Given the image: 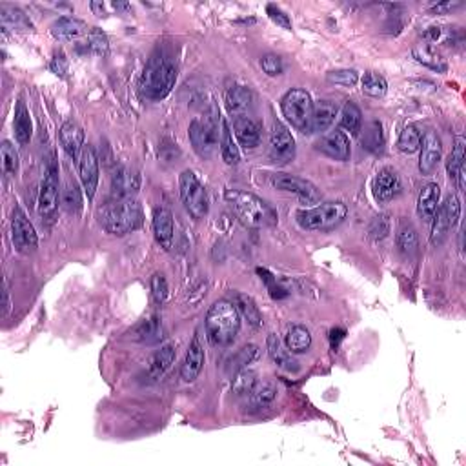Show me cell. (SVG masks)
<instances>
[{
	"mask_svg": "<svg viewBox=\"0 0 466 466\" xmlns=\"http://www.w3.org/2000/svg\"><path fill=\"white\" fill-rule=\"evenodd\" d=\"M177 80V64L175 58L159 48L149 57L141 77V95L148 100H161L174 90Z\"/></svg>",
	"mask_w": 466,
	"mask_h": 466,
	"instance_id": "obj_1",
	"label": "cell"
},
{
	"mask_svg": "<svg viewBox=\"0 0 466 466\" xmlns=\"http://www.w3.org/2000/svg\"><path fill=\"white\" fill-rule=\"evenodd\" d=\"M100 224L112 235H128L144 223V211L135 198H115L99 213Z\"/></svg>",
	"mask_w": 466,
	"mask_h": 466,
	"instance_id": "obj_2",
	"label": "cell"
},
{
	"mask_svg": "<svg viewBox=\"0 0 466 466\" xmlns=\"http://www.w3.org/2000/svg\"><path fill=\"white\" fill-rule=\"evenodd\" d=\"M224 198L233 208L240 223L246 226L266 228L277 224V215L273 208L257 195L240 190H228L224 194Z\"/></svg>",
	"mask_w": 466,
	"mask_h": 466,
	"instance_id": "obj_3",
	"label": "cell"
},
{
	"mask_svg": "<svg viewBox=\"0 0 466 466\" xmlns=\"http://www.w3.org/2000/svg\"><path fill=\"white\" fill-rule=\"evenodd\" d=\"M240 330L239 309L233 302L221 299L213 302L206 315V335L213 346H226Z\"/></svg>",
	"mask_w": 466,
	"mask_h": 466,
	"instance_id": "obj_4",
	"label": "cell"
},
{
	"mask_svg": "<svg viewBox=\"0 0 466 466\" xmlns=\"http://www.w3.org/2000/svg\"><path fill=\"white\" fill-rule=\"evenodd\" d=\"M348 208L343 203H324L321 206L309 208V210L297 211L295 219L302 230L308 231H326L339 226L346 219Z\"/></svg>",
	"mask_w": 466,
	"mask_h": 466,
	"instance_id": "obj_5",
	"label": "cell"
},
{
	"mask_svg": "<svg viewBox=\"0 0 466 466\" xmlns=\"http://www.w3.org/2000/svg\"><path fill=\"white\" fill-rule=\"evenodd\" d=\"M219 112L213 107L210 117H206L204 120L195 119L190 124V129H188L190 142L198 157L210 159L219 146V124L223 122V119H219Z\"/></svg>",
	"mask_w": 466,
	"mask_h": 466,
	"instance_id": "obj_6",
	"label": "cell"
},
{
	"mask_svg": "<svg viewBox=\"0 0 466 466\" xmlns=\"http://www.w3.org/2000/svg\"><path fill=\"white\" fill-rule=\"evenodd\" d=\"M179 190H181V198L186 211L194 219H204L210 210V201H208L206 188L201 184L194 171H190V169L182 171L181 179H179Z\"/></svg>",
	"mask_w": 466,
	"mask_h": 466,
	"instance_id": "obj_7",
	"label": "cell"
},
{
	"mask_svg": "<svg viewBox=\"0 0 466 466\" xmlns=\"http://www.w3.org/2000/svg\"><path fill=\"white\" fill-rule=\"evenodd\" d=\"M282 115L286 117L290 124L295 129L306 132L309 128V120H312V113H314V100L309 97L308 91L305 90H290L281 100Z\"/></svg>",
	"mask_w": 466,
	"mask_h": 466,
	"instance_id": "obj_8",
	"label": "cell"
},
{
	"mask_svg": "<svg viewBox=\"0 0 466 466\" xmlns=\"http://www.w3.org/2000/svg\"><path fill=\"white\" fill-rule=\"evenodd\" d=\"M459 217H461V203H459V198L455 195H450V197H446L445 203L438 208L432 219L433 226L430 240H432L433 246H441L445 243L450 230H454L457 226Z\"/></svg>",
	"mask_w": 466,
	"mask_h": 466,
	"instance_id": "obj_9",
	"label": "cell"
},
{
	"mask_svg": "<svg viewBox=\"0 0 466 466\" xmlns=\"http://www.w3.org/2000/svg\"><path fill=\"white\" fill-rule=\"evenodd\" d=\"M268 155L270 161L279 166L290 164L295 159V139L281 122L273 124L272 135H270Z\"/></svg>",
	"mask_w": 466,
	"mask_h": 466,
	"instance_id": "obj_10",
	"label": "cell"
},
{
	"mask_svg": "<svg viewBox=\"0 0 466 466\" xmlns=\"http://www.w3.org/2000/svg\"><path fill=\"white\" fill-rule=\"evenodd\" d=\"M58 206V166L51 161L46 175L42 179L41 191H38V215L42 219H50Z\"/></svg>",
	"mask_w": 466,
	"mask_h": 466,
	"instance_id": "obj_11",
	"label": "cell"
},
{
	"mask_svg": "<svg viewBox=\"0 0 466 466\" xmlns=\"http://www.w3.org/2000/svg\"><path fill=\"white\" fill-rule=\"evenodd\" d=\"M11 237L13 244L17 248L18 252L29 253L35 252V248L38 244L37 231H35L33 224L29 223V219L26 217L24 211L21 208H15L13 211V221H11Z\"/></svg>",
	"mask_w": 466,
	"mask_h": 466,
	"instance_id": "obj_12",
	"label": "cell"
},
{
	"mask_svg": "<svg viewBox=\"0 0 466 466\" xmlns=\"http://www.w3.org/2000/svg\"><path fill=\"white\" fill-rule=\"evenodd\" d=\"M270 182H272V186L275 188V190L297 195V197H301V201H305V203H315V201H319L317 188H315L309 181H306V179L295 177V175H290V174H275L272 175Z\"/></svg>",
	"mask_w": 466,
	"mask_h": 466,
	"instance_id": "obj_13",
	"label": "cell"
},
{
	"mask_svg": "<svg viewBox=\"0 0 466 466\" xmlns=\"http://www.w3.org/2000/svg\"><path fill=\"white\" fill-rule=\"evenodd\" d=\"M79 175L83 188L86 191L88 198L95 197L97 186H99V161H97L95 149L90 144L84 146L79 157Z\"/></svg>",
	"mask_w": 466,
	"mask_h": 466,
	"instance_id": "obj_14",
	"label": "cell"
},
{
	"mask_svg": "<svg viewBox=\"0 0 466 466\" xmlns=\"http://www.w3.org/2000/svg\"><path fill=\"white\" fill-rule=\"evenodd\" d=\"M141 188V175L128 166H120L112 175L113 198H132Z\"/></svg>",
	"mask_w": 466,
	"mask_h": 466,
	"instance_id": "obj_15",
	"label": "cell"
},
{
	"mask_svg": "<svg viewBox=\"0 0 466 466\" xmlns=\"http://www.w3.org/2000/svg\"><path fill=\"white\" fill-rule=\"evenodd\" d=\"M421 157H419V169L423 175H430L441 161L443 142L435 132H426L421 139Z\"/></svg>",
	"mask_w": 466,
	"mask_h": 466,
	"instance_id": "obj_16",
	"label": "cell"
},
{
	"mask_svg": "<svg viewBox=\"0 0 466 466\" xmlns=\"http://www.w3.org/2000/svg\"><path fill=\"white\" fill-rule=\"evenodd\" d=\"M204 361H206V355H204V346L201 343V337H198V332H195L194 339H191L190 348H188V354H186V359L182 363L181 368V377L184 383H194L201 371H203Z\"/></svg>",
	"mask_w": 466,
	"mask_h": 466,
	"instance_id": "obj_17",
	"label": "cell"
},
{
	"mask_svg": "<svg viewBox=\"0 0 466 466\" xmlns=\"http://www.w3.org/2000/svg\"><path fill=\"white\" fill-rule=\"evenodd\" d=\"M317 149L321 153H324L326 157L335 159V161H348L351 155L350 149V141L348 137L344 135L341 129H335V132L326 133L324 137H321V141L317 142Z\"/></svg>",
	"mask_w": 466,
	"mask_h": 466,
	"instance_id": "obj_18",
	"label": "cell"
},
{
	"mask_svg": "<svg viewBox=\"0 0 466 466\" xmlns=\"http://www.w3.org/2000/svg\"><path fill=\"white\" fill-rule=\"evenodd\" d=\"M153 233L155 239L164 248L166 252L171 250L174 246V235H175V224H174V215L166 208H157L153 211Z\"/></svg>",
	"mask_w": 466,
	"mask_h": 466,
	"instance_id": "obj_19",
	"label": "cell"
},
{
	"mask_svg": "<svg viewBox=\"0 0 466 466\" xmlns=\"http://www.w3.org/2000/svg\"><path fill=\"white\" fill-rule=\"evenodd\" d=\"M401 194V181L393 169L384 168L374 181V195L377 203H388Z\"/></svg>",
	"mask_w": 466,
	"mask_h": 466,
	"instance_id": "obj_20",
	"label": "cell"
},
{
	"mask_svg": "<svg viewBox=\"0 0 466 466\" xmlns=\"http://www.w3.org/2000/svg\"><path fill=\"white\" fill-rule=\"evenodd\" d=\"M439 198H441V188L438 182H428L419 194L417 198V213L426 223H432L433 215L438 211Z\"/></svg>",
	"mask_w": 466,
	"mask_h": 466,
	"instance_id": "obj_21",
	"label": "cell"
},
{
	"mask_svg": "<svg viewBox=\"0 0 466 466\" xmlns=\"http://www.w3.org/2000/svg\"><path fill=\"white\" fill-rule=\"evenodd\" d=\"M60 144L64 148V152L70 155V157L77 159L80 157V152L84 148V132L77 122H64L60 128Z\"/></svg>",
	"mask_w": 466,
	"mask_h": 466,
	"instance_id": "obj_22",
	"label": "cell"
},
{
	"mask_svg": "<svg viewBox=\"0 0 466 466\" xmlns=\"http://www.w3.org/2000/svg\"><path fill=\"white\" fill-rule=\"evenodd\" d=\"M233 132H235L237 141H239L243 148L255 149L260 144V128L250 117H235V120H233Z\"/></svg>",
	"mask_w": 466,
	"mask_h": 466,
	"instance_id": "obj_23",
	"label": "cell"
},
{
	"mask_svg": "<svg viewBox=\"0 0 466 466\" xmlns=\"http://www.w3.org/2000/svg\"><path fill=\"white\" fill-rule=\"evenodd\" d=\"M268 354L273 363L279 368H282V370L292 371V374H297V371L301 370V366H299V363L292 355V351H290L288 348H285L282 341L277 337L275 334L268 335Z\"/></svg>",
	"mask_w": 466,
	"mask_h": 466,
	"instance_id": "obj_24",
	"label": "cell"
},
{
	"mask_svg": "<svg viewBox=\"0 0 466 466\" xmlns=\"http://www.w3.org/2000/svg\"><path fill=\"white\" fill-rule=\"evenodd\" d=\"M335 115H337V106L330 100H321V102L314 104V113H312V120H309L308 133L326 132L334 124Z\"/></svg>",
	"mask_w": 466,
	"mask_h": 466,
	"instance_id": "obj_25",
	"label": "cell"
},
{
	"mask_svg": "<svg viewBox=\"0 0 466 466\" xmlns=\"http://www.w3.org/2000/svg\"><path fill=\"white\" fill-rule=\"evenodd\" d=\"M253 95L250 88L246 86H231L226 91V107L231 115L244 117L252 106Z\"/></svg>",
	"mask_w": 466,
	"mask_h": 466,
	"instance_id": "obj_26",
	"label": "cell"
},
{
	"mask_svg": "<svg viewBox=\"0 0 466 466\" xmlns=\"http://www.w3.org/2000/svg\"><path fill=\"white\" fill-rule=\"evenodd\" d=\"M84 33H86V24H84L83 21H77V18H58V21L51 26V35H53L57 41H79Z\"/></svg>",
	"mask_w": 466,
	"mask_h": 466,
	"instance_id": "obj_27",
	"label": "cell"
},
{
	"mask_svg": "<svg viewBox=\"0 0 466 466\" xmlns=\"http://www.w3.org/2000/svg\"><path fill=\"white\" fill-rule=\"evenodd\" d=\"M15 139H17L18 144L26 146L29 144L31 137H33V122H31V115H29L28 107L22 100H18L17 110H15Z\"/></svg>",
	"mask_w": 466,
	"mask_h": 466,
	"instance_id": "obj_28",
	"label": "cell"
},
{
	"mask_svg": "<svg viewBox=\"0 0 466 466\" xmlns=\"http://www.w3.org/2000/svg\"><path fill=\"white\" fill-rule=\"evenodd\" d=\"M175 355H177V351H175L174 344H166L161 350L155 351L152 361H149V377H152L153 381L161 379L166 371L169 370V366L174 364Z\"/></svg>",
	"mask_w": 466,
	"mask_h": 466,
	"instance_id": "obj_29",
	"label": "cell"
},
{
	"mask_svg": "<svg viewBox=\"0 0 466 466\" xmlns=\"http://www.w3.org/2000/svg\"><path fill=\"white\" fill-rule=\"evenodd\" d=\"M133 335H135L137 341H141V343L146 344H155L159 343L162 339V322L157 315H153V317L144 319L139 324L135 326V330H133Z\"/></svg>",
	"mask_w": 466,
	"mask_h": 466,
	"instance_id": "obj_30",
	"label": "cell"
},
{
	"mask_svg": "<svg viewBox=\"0 0 466 466\" xmlns=\"http://www.w3.org/2000/svg\"><path fill=\"white\" fill-rule=\"evenodd\" d=\"M221 153H223V159L226 164L235 166L239 164L240 161V153H239V146L237 142L233 141V133H231L230 126H228L226 120L223 119L221 122Z\"/></svg>",
	"mask_w": 466,
	"mask_h": 466,
	"instance_id": "obj_31",
	"label": "cell"
},
{
	"mask_svg": "<svg viewBox=\"0 0 466 466\" xmlns=\"http://www.w3.org/2000/svg\"><path fill=\"white\" fill-rule=\"evenodd\" d=\"M285 344L292 354H305L312 346V334L306 330L305 326H292L286 334Z\"/></svg>",
	"mask_w": 466,
	"mask_h": 466,
	"instance_id": "obj_32",
	"label": "cell"
},
{
	"mask_svg": "<svg viewBox=\"0 0 466 466\" xmlns=\"http://www.w3.org/2000/svg\"><path fill=\"white\" fill-rule=\"evenodd\" d=\"M361 144L364 149L371 153H377L383 149L384 144V133H383V124L377 120H371L364 126L363 135H361Z\"/></svg>",
	"mask_w": 466,
	"mask_h": 466,
	"instance_id": "obj_33",
	"label": "cell"
},
{
	"mask_svg": "<svg viewBox=\"0 0 466 466\" xmlns=\"http://www.w3.org/2000/svg\"><path fill=\"white\" fill-rule=\"evenodd\" d=\"M412 53L413 58H415L419 64H423V66L430 68V70L433 71H438V73H445V71L448 70L446 62L443 60L432 48H428V46H417V48H413Z\"/></svg>",
	"mask_w": 466,
	"mask_h": 466,
	"instance_id": "obj_34",
	"label": "cell"
},
{
	"mask_svg": "<svg viewBox=\"0 0 466 466\" xmlns=\"http://www.w3.org/2000/svg\"><path fill=\"white\" fill-rule=\"evenodd\" d=\"M341 128L350 132L351 135H359L361 126H363V113L354 102H346L343 106V112H341Z\"/></svg>",
	"mask_w": 466,
	"mask_h": 466,
	"instance_id": "obj_35",
	"label": "cell"
},
{
	"mask_svg": "<svg viewBox=\"0 0 466 466\" xmlns=\"http://www.w3.org/2000/svg\"><path fill=\"white\" fill-rule=\"evenodd\" d=\"M421 139L423 133L421 129L413 126V124H408L406 128H403L399 135V141H397V148L403 153H415L417 149L421 148Z\"/></svg>",
	"mask_w": 466,
	"mask_h": 466,
	"instance_id": "obj_36",
	"label": "cell"
},
{
	"mask_svg": "<svg viewBox=\"0 0 466 466\" xmlns=\"http://www.w3.org/2000/svg\"><path fill=\"white\" fill-rule=\"evenodd\" d=\"M237 306H239V312L244 315V319H246L253 328H260V326L264 324L263 314H260L259 306L255 305V301H253L250 295H243V293H239V295H237Z\"/></svg>",
	"mask_w": 466,
	"mask_h": 466,
	"instance_id": "obj_37",
	"label": "cell"
},
{
	"mask_svg": "<svg viewBox=\"0 0 466 466\" xmlns=\"http://www.w3.org/2000/svg\"><path fill=\"white\" fill-rule=\"evenodd\" d=\"M60 203L62 208L68 211V213L77 215L80 210H83V195H80L79 186L75 182H68L66 188L62 190L60 194Z\"/></svg>",
	"mask_w": 466,
	"mask_h": 466,
	"instance_id": "obj_38",
	"label": "cell"
},
{
	"mask_svg": "<svg viewBox=\"0 0 466 466\" xmlns=\"http://www.w3.org/2000/svg\"><path fill=\"white\" fill-rule=\"evenodd\" d=\"M465 139L462 137H455L454 148H452V153L448 155V161H446V171H448L450 179H457L459 169L465 164Z\"/></svg>",
	"mask_w": 466,
	"mask_h": 466,
	"instance_id": "obj_39",
	"label": "cell"
},
{
	"mask_svg": "<svg viewBox=\"0 0 466 466\" xmlns=\"http://www.w3.org/2000/svg\"><path fill=\"white\" fill-rule=\"evenodd\" d=\"M257 357V346L255 344H246V346L240 348L230 361H228V374H237V371L248 368V364L252 363Z\"/></svg>",
	"mask_w": 466,
	"mask_h": 466,
	"instance_id": "obj_40",
	"label": "cell"
},
{
	"mask_svg": "<svg viewBox=\"0 0 466 466\" xmlns=\"http://www.w3.org/2000/svg\"><path fill=\"white\" fill-rule=\"evenodd\" d=\"M397 246L405 255H412L417 250V231L410 223H403L397 230Z\"/></svg>",
	"mask_w": 466,
	"mask_h": 466,
	"instance_id": "obj_41",
	"label": "cell"
},
{
	"mask_svg": "<svg viewBox=\"0 0 466 466\" xmlns=\"http://www.w3.org/2000/svg\"><path fill=\"white\" fill-rule=\"evenodd\" d=\"M255 384H257L255 371L244 368V370L237 371L235 374V379H233V384H231V392L235 393V396H250L253 388H255Z\"/></svg>",
	"mask_w": 466,
	"mask_h": 466,
	"instance_id": "obj_42",
	"label": "cell"
},
{
	"mask_svg": "<svg viewBox=\"0 0 466 466\" xmlns=\"http://www.w3.org/2000/svg\"><path fill=\"white\" fill-rule=\"evenodd\" d=\"M275 397H277V388L273 386L272 383H260V384L257 383L255 388L252 390V393H250L252 405L259 406V408L272 405L273 401H275Z\"/></svg>",
	"mask_w": 466,
	"mask_h": 466,
	"instance_id": "obj_43",
	"label": "cell"
},
{
	"mask_svg": "<svg viewBox=\"0 0 466 466\" xmlns=\"http://www.w3.org/2000/svg\"><path fill=\"white\" fill-rule=\"evenodd\" d=\"M363 91L366 95L374 97V99H381L388 91V84L386 80H384V77H381L379 73L368 71L363 77Z\"/></svg>",
	"mask_w": 466,
	"mask_h": 466,
	"instance_id": "obj_44",
	"label": "cell"
},
{
	"mask_svg": "<svg viewBox=\"0 0 466 466\" xmlns=\"http://www.w3.org/2000/svg\"><path fill=\"white\" fill-rule=\"evenodd\" d=\"M2 166H4V171L8 177H15L18 174V153L15 149V146H11V142L4 141L2 142Z\"/></svg>",
	"mask_w": 466,
	"mask_h": 466,
	"instance_id": "obj_45",
	"label": "cell"
},
{
	"mask_svg": "<svg viewBox=\"0 0 466 466\" xmlns=\"http://www.w3.org/2000/svg\"><path fill=\"white\" fill-rule=\"evenodd\" d=\"M88 46H90V50L95 55H99V57H106L107 51H110V41H107L106 33H104L100 28L90 29V33H88Z\"/></svg>",
	"mask_w": 466,
	"mask_h": 466,
	"instance_id": "obj_46",
	"label": "cell"
},
{
	"mask_svg": "<svg viewBox=\"0 0 466 466\" xmlns=\"http://www.w3.org/2000/svg\"><path fill=\"white\" fill-rule=\"evenodd\" d=\"M2 22H4V26H11L15 29L31 28V22L17 8H2Z\"/></svg>",
	"mask_w": 466,
	"mask_h": 466,
	"instance_id": "obj_47",
	"label": "cell"
},
{
	"mask_svg": "<svg viewBox=\"0 0 466 466\" xmlns=\"http://www.w3.org/2000/svg\"><path fill=\"white\" fill-rule=\"evenodd\" d=\"M328 80L339 86H355L359 80V75L354 70H335L328 73Z\"/></svg>",
	"mask_w": 466,
	"mask_h": 466,
	"instance_id": "obj_48",
	"label": "cell"
},
{
	"mask_svg": "<svg viewBox=\"0 0 466 466\" xmlns=\"http://www.w3.org/2000/svg\"><path fill=\"white\" fill-rule=\"evenodd\" d=\"M152 295L153 301L157 305H162L168 297V281H166V277L162 273H155L152 277Z\"/></svg>",
	"mask_w": 466,
	"mask_h": 466,
	"instance_id": "obj_49",
	"label": "cell"
},
{
	"mask_svg": "<svg viewBox=\"0 0 466 466\" xmlns=\"http://www.w3.org/2000/svg\"><path fill=\"white\" fill-rule=\"evenodd\" d=\"M260 68L270 77H277V75L282 73V62L277 55H266V57L260 58Z\"/></svg>",
	"mask_w": 466,
	"mask_h": 466,
	"instance_id": "obj_50",
	"label": "cell"
},
{
	"mask_svg": "<svg viewBox=\"0 0 466 466\" xmlns=\"http://www.w3.org/2000/svg\"><path fill=\"white\" fill-rule=\"evenodd\" d=\"M68 68H70V62H68L64 51H55L53 58H51L50 62V70L53 71L57 77H66Z\"/></svg>",
	"mask_w": 466,
	"mask_h": 466,
	"instance_id": "obj_51",
	"label": "cell"
},
{
	"mask_svg": "<svg viewBox=\"0 0 466 466\" xmlns=\"http://www.w3.org/2000/svg\"><path fill=\"white\" fill-rule=\"evenodd\" d=\"M390 233V223H388L386 217H376L374 219V223L370 224V235L374 237V239H384V237Z\"/></svg>",
	"mask_w": 466,
	"mask_h": 466,
	"instance_id": "obj_52",
	"label": "cell"
},
{
	"mask_svg": "<svg viewBox=\"0 0 466 466\" xmlns=\"http://www.w3.org/2000/svg\"><path fill=\"white\" fill-rule=\"evenodd\" d=\"M266 11H268L270 18H272L277 26H281L282 29H288V31L292 29V21H290V17L286 15L285 11H282L281 8H277V6L270 4L268 8H266Z\"/></svg>",
	"mask_w": 466,
	"mask_h": 466,
	"instance_id": "obj_53",
	"label": "cell"
},
{
	"mask_svg": "<svg viewBox=\"0 0 466 466\" xmlns=\"http://www.w3.org/2000/svg\"><path fill=\"white\" fill-rule=\"evenodd\" d=\"M257 273H259V275H264V281L268 282V288H270V293H272V297L273 299H285L286 295H288V292H286L285 288H282V286H279L277 285V279H273V275H270L268 272H266V270H257Z\"/></svg>",
	"mask_w": 466,
	"mask_h": 466,
	"instance_id": "obj_54",
	"label": "cell"
},
{
	"mask_svg": "<svg viewBox=\"0 0 466 466\" xmlns=\"http://www.w3.org/2000/svg\"><path fill=\"white\" fill-rule=\"evenodd\" d=\"M344 335H346V332L343 330V328H334V330L330 332V343H332V350L337 351L339 344H341V341L344 339Z\"/></svg>",
	"mask_w": 466,
	"mask_h": 466,
	"instance_id": "obj_55",
	"label": "cell"
},
{
	"mask_svg": "<svg viewBox=\"0 0 466 466\" xmlns=\"http://www.w3.org/2000/svg\"><path fill=\"white\" fill-rule=\"evenodd\" d=\"M459 6H461V2H448V4H438V6H433L432 11L433 13H445V11H450V9L459 8Z\"/></svg>",
	"mask_w": 466,
	"mask_h": 466,
	"instance_id": "obj_56",
	"label": "cell"
},
{
	"mask_svg": "<svg viewBox=\"0 0 466 466\" xmlns=\"http://www.w3.org/2000/svg\"><path fill=\"white\" fill-rule=\"evenodd\" d=\"M91 9H93L99 17H102L104 15V4H97V2H93V4H91Z\"/></svg>",
	"mask_w": 466,
	"mask_h": 466,
	"instance_id": "obj_57",
	"label": "cell"
},
{
	"mask_svg": "<svg viewBox=\"0 0 466 466\" xmlns=\"http://www.w3.org/2000/svg\"><path fill=\"white\" fill-rule=\"evenodd\" d=\"M113 8L117 9V11H129V4H122V2H113Z\"/></svg>",
	"mask_w": 466,
	"mask_h": 466,
	"instance_id": "obj_58",
	"label": "cell"
}]
</instances>
